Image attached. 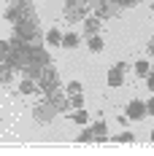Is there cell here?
Returning a JSON list of instances; mask_svg holds the SVG:
<instances>
[{
    "instance_id": "obj_1",
    "label": "cell",
    "mask_w": 154,
    "mask_h": 156,
    "mask_svg": "<svg viewBox=\"0 0 154 156\" xmlns=\"http://www.w3.org/2000/svg\"><path fill=\"white\" fill-rule=\"evenodd\" d=\"M57 83H60V81H57V73H54V67H51V65L41 67V83H38V86H41L46 94H54Z\"/></svg>"
},
{
    "instance_id": "obj_2",
    "label": "cell",
    "mask_w": 154,
    "mask_h": 156,
    "mask_svg": "<svg viewBox=\"0 0 154 156\" xmlns=\"http://www.w3.org/2000/svg\"><path fill=\"white\" fill-rule=\"evenodd\" d=\"M146 113H149L146 102H141V100H130V102H127V119H133V121H141Z\"/></svg>"
},
{
    "instance_id": "obj_3",
    "label": "cell",
    "mask_w": 154,
    "mask_h": 156,
    "mask_svg": "<svg viewBox=\"0 0 154 156\" xmlns=\"http://www.w3.org/2000/svg\"><path fill=\"white\" fill-rule=\"evenodd\" d=\"M108 86H114V89H116V86H124V70L122 67L114 65V67L108 70Z\"/></svg>"
},
{
    "instance_id": "obj_4",
    "label": "cell",
    "mask_w": 154,
    "mask_h": 156,
    "mask_svg": "<svg viewBox=\"0 0 154 156\" xmlns=\"http://www.w3.org/2000/svg\"><path fill=\"white\" fill-rule=\"evenodd\" d=\"M81 22H84V32H87V35H95L97 27H100V19H97V16H84Z\"/></svg>"
},
{
    "instance_id": "obj_5",
    "label": "cell",
    "mask_w": 154,
    "mask_h": 156,
    "mask_svg": "<svg viewBox=\"0 0 154 156\" xmlns=\"http://www.w3.org/2000/svg\"><path fill=\"white\" fill-rule=\"evenodd\" d=\"M46 46H62V32L57 27H51L46 32Z\"/></svg>"
},
{
    "instance_id": "obj_6",
    "label": "cell",
    "mask_w": 154,
    "mask_h": 156,
    "mask_svg": "<svg viewBox=\"0 0 154 156\" xmlns=\"http://www.w3.org/2000/svg\"><path fill=\"white\" fill-rule=\"evenodd\" d=\"M78 43H81V38H78L76 32H65V35H62V46L65 48H76Z\"/></svg>"
},
{
    "instance_id": "obj_7",
    "label": "cell",
    "mask_w": 154,
    "mask_h": 156,
    "mask_svg": "<svg viewBox=\"0 0 154 156\" xmlns=\"http://www.w3.org/2000/svg\"><path fill=\"white\" fill-rule=\"evenodd\" d=\"M87 46H89V51H95V54H100V51H103V38H100V35L95 32V35H89Z\"/></svg>"
},
{
    "instance_id": "obj_8",
    "label": "cell",
    "mask_w": 154,
    "mask_h": 156,
    "mask_svg": "<svg viewBox=\"0 0 154 156\" xmlns=\"http://www.w3.org/2000/svg\"><path fill=\"white\" fill-rule=\"evenodd\" d=\"M135 73L146 78L149 73H152V62H149V59H138V62H135Z\"/></svg>"
},
{
    "instance_id": "obj_9",
    "label": "cell",
    "mask_w": 154,
    "mask_h": 156,
    "mask_svg": "<svg viewBox=\"0 0 154 156\" xmlns=\"http://www.w3.org/2000/svg\"><path fill=\"white\" fill-rule=\"evenodd\" d=\"M92 132H95V140H106V137H108V132H106V124H103V121H97V124L92 126Z\"/></svg>"
},
{
    "instance_id": "obj_10",
    "label": "cell",
    "mask_w": 154,
    "mask_h": 156,
    "mask_svg": "<svg viewBox=\"0 0 154 156\" xmlns=\"http://www.w3.org/2000/svg\"><path fill=\"white\" fill-rule=\"evenodd\" d=\"M73 121H76V124H81V126H84V124H89V116H87V110H84V108H78L76 113H73Z\"/></svg>"
},
{
    "instance_id": "obj_11",
    "label": "cell",
    "mask_w": 154,
    "mask_h": 156,
    "mask_svg": "<svg viewBox=\"0 0 154 156\" xmlns=\"http://www.w3.org/2000/svg\"><path fill=\"white\" fill-rule=\"evenodd\" d=\"M19 92H22V94H32V92H35V83H32L30 78H24V81L19 83Z\"/></svg>"
},
{
    "instance_id": "obj_12",
    "label": "cell",
    "mask_w": 154,
    "mask_h": 156,
    "mask_svg": "<svg viewBox=\"0 0 154 156\" xmlns=\"http://www.w3.org/2000/svg\"><path fill=\"white\" fill-rule=\"evenodd\" d=\"M114 140H119V143H133V140H135V135H133V132H127V129H124V132H119V135H116V137H114Z\"/></svg>"
},
{
    "instance_id": "obj_13",
    "label": "cell",
    "mask_w": 154,
    "mask_h": 156,
    "mask_svg": "<svg viewBox=\"0 0 154 156\" xmlns=\"http://www.w3.org/2000/svg\"><path fill=\"white\" fill-rule=\"evenodd\" d=\"M78 140H81V143L95 140V132H92V129H81V132H78Z\"/></svg>"
},
{
    "instance_id": "obj_14",
    "label": "cell",
    "mask_w": 154,
    "mask_h": 156,
    "mask_svg": "<svg viewBox=\"0 0 154 156\" xmlns=\"http://www.w3.org/2000/svg\"><path fill=\"white\" fill-rule=\"evenodd\" d=\"M70 108H84V97H81V92H78V94H73V97H70Z\"/></svg>"
},
{
    "instance_id": "obj_15",
    "label": "cell",
    "mask_w": 154,
    "mask_h": 156,
    "mask_svg": "<svg viewBox=\"0 0 154 156\" xmlns=\"http://www.w3.org/2000/svg\"><path fill=\"white\" fill-rule=\"evenodd\" d=\"M81 92V81H70L68 83V94H78Z\"/></svg>"
},
{
    "instance_id": "obj_16",
    "label": "cell",
    "mask_w": 154,
    "mask_h": 156,
    "mask_svg": "<svg viewBox=\"0 0 154 156\" xmlns=\"http://www.w3.org/2000/svg\"><path fill=\"white\" fill-rule=\"evenodd\" d=\"M146 86H149V89H152V94H154V70L146 76Z\"/></svg>"
},
{
    "instance_id": "obj_17",
    "label": "cell",
    "mask_w": 154,
    "mask_h": 156,
    "mask_svg": "<svg viewBox=\"0 0 154 156\" xmlns=\"http://www.w3.org/2000/svg\"><path fill=\"white\" fill-rule=\"evenodd\" d=\"M119 5H138V3H143V0H116Z\"/></svg>"
},
{
    "instance_id": "obj_18",
    "label": "cell",
    "mask_w": 154,
    "mask_h": 156,
    "mask_svg": "<svg viewBox=\"0 0 154 156\" xmlns=\"http://www.w3.org/2000/svg\"><path fill=\"white\" fill-rule=\"evenodd\" d=\"M146 108H149V113H152V116H154V97H152V100H149V102H146Z\"/></svg>"
},
{
    "instance_id": "obj_19",
    "label": "cell",
    "mask_w": 154,
    "mask_h": 156,
    "mask_svg": "<svg viewBox=\"0 0 154 156\" xmlns=\"http://www.w3.org/2000/svg\"><path fill=\"white\" fill-rule=\"evenodd\" d=\"M149 51H152V54H154V41H152V43H149Z\"/></svg>"
},
{
    "instance_id": "obj_20",
    "label": "cell",
    "mask_w": 154,
    "mask_h": 156,
    "mask_svg": "<svg viewBox=\"0 0 154 156\" xmlns=\"http://www.w3.org/2000/svg\"><path fill=\"white\" fill-rule=\"evenodd\" d=\"M152 140H154V129H152Z\"/></svg>"
},
{
    "instance_id": "obj_21",
    "label": "cell",
    "mask_w": 154,
    "mask_h": 156,
    "mask_svg": "<svg viewBox=\"0 0 154 156\" xmlns=\"http://www.w3.org/2000/svg\"><path fill=\"white\" fill-rule=\"evenodd\" d=\"M11 3H16V0H11Z\"/></svg>"
}]
</instances>
